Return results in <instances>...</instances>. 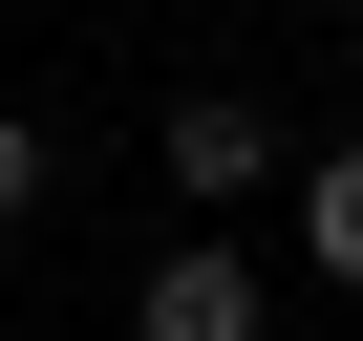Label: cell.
Instances as JSON below:
<instances>
[{
	"label": "cell",
	"mask_w": 363,
	"mask_h": 341,
	"mask_svg": "<svg viewBox=\"0 0 363 341\" xmlns=\"http://www.w3.org/2000/svg\"><path fill=\"white\" fill-rule=\"evenodd\" d=\"M150 170H171V214H193V235H214V214H257V192H299V149H278L235 86H193V107H171V128H150Z\"/></svg>",
	"instance_id": "cell-1"
},
{
	"label": "cell",
	"mask_w": 363,
	"mask_h": 341,
	"mask_svg": "<svg viewBox=\"0 0 363 341\" xmlns=\"http://www.w3.org/2000/svg\"><path fill=\"white\" fill-rule=\"evenodd\" d=\"M43 170H65V149H43L22 107H0V235H22V214H43Z\"/></svg>",
	"instance_id": "cell-4"
},
{
	"label": "cell",
	"mask_w": 363,
	"mask_h": 341,
	"mask_svg": "<svg viewBox=\"0 0 363 341\" xmlns=\"http://www.w3.org/2000/svg\"><path fill=\"white\" fill-rule=\"evenodd\" d=\"M128 341H257V256H235V235H171L150 299H128Z\"/></svg>",
	"instance_id": "cell-2"
},
{
	"label": "cell",
	"mask_w": 363,
	"mask_h": 341,
	"mask_svg": "<svg viewBox=\"0 0 363 341\" xmlns=\"http://www.w3.org/2000/svg\"><path fill=\"white\" fill-rule=\"evenodd\" d=\"M299 256L363 299V149H299Z\"/></svg>",
	"instance_id": "cell-3"
}]
</instances>
